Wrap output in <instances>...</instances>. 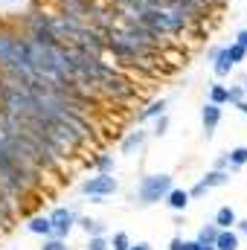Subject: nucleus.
Segmentation results:
<instances>
[{
  "instance_id": "f257e3e1",
  "label": "nucleus",
  "mask_w": 247,
  "mask_h": 250,
  "mask_svg": "<svg viewBox=\"0 0 247 250\" xmlns=\"http://www.w3.org/2000/svg\"><path fill=\"white\" fill-rule=\"evenodd\" d=\"M169 189H172V175H166V172H157V175H145L143 181H140V187H137V195H140V204H157V201H163L166 195H169Z\"/></svg>"
},
{
  "instance_id": "f03ea898",
  "label": "nucleus",
  "mask_w": 247,
  "mask_h": 250,
  "mask_svg": "<svg viewBox=\"0 0 247 250\" xmlns=\"http://www.w3.org/2000/svg\"><path fill=\"white\" fill-rule=\"evenodd\" d=\"M82 195H87V198H108V195H114L117 189H120V181L114 178V175H102V172H96L93 178H87V181H82Z\"/></svg>"
},
{
  "instance_id": "7ed1b4c3",
  "label": "nucleus",
  "mask_w": 247,
  "mask_h": 250,
  "mask_svg": "<svg viewBox=\"0 0 247 250\" xmlns=\"http://www.w3.org/2000/svg\"><path fill=\"white\" fill-rule=\"evenodd\" d=\"M50 224H53V236H56V239H67V233L76 227V212L59 207V209L50 212Z\"/></svg>"
},
{
  "instance_id": "20e7f679",
  "label": "nucleus",
  "mask_w": 247,
  "mask_h": 250,
  "mask_svg": "<svg viewBox=\"0 0 247 250\" xmlns=\"http://www.w3.org/2000/svg\"><path fill=\"white\" fill-rule=\"evenodd\" d=\"M201 125H204V134H206V140L215 134V128L221 125V105H212V102H206L204 108H201Z\"/></svg>"
},
{
  "instance_id": "39448f33",
  "label": "nucleus",
  "mask_w": 247,
  "mask_h": 250,
  "mask_svg": "<svg viewBox=\"0 0 247 250\" xmlns=\"http://www.w3.org/2000/svg\"><path fill=\"white\" fill-rule=\"evenodd\" d=\"M166 108H169V99H154V102H148L140 114H137V123H145V120H157L160 114H166Z\"/></svg>"
},
{
  "instance_id": "423d86ee",
  "label": "nucleus",
  "mask_w": 247,
  "mask_h": 250,
  "mask_svg": "<svg viewBox=\"0 0 247 250\" xmlns=\"http://www.w3.org/2000/svg\"><path fill=\"white\" fill-rule=\"evenodd\" d=\"M26 230H29L32 236H44V239H50V236H53L50 215H32V218L26 221Z\"/></svg>"
},
{
  "instance_id": "0eeeda50",
  "label": "nucleus",
  "mask_w": 247,
  "mask_h": 250,
  "mask_svg": "<svg viewBox=\"0 0 247 250\" xmlns=\"http://www.w3.org/2000/svg\"><path fill=\"white\" fill-rule=\"evenodd\" d=\"M233 70H236V64L230 62V56H227V50L221 47V50H218V56L212 59V73H215L218 79H227V76H230Z\"/></svg>"
},
{
  "instance_id": "6e6552de",
  "label": "nucleus",
  "mask_w": 247,
  "mask_h": 250,
  "mask_svg": "<svg viewBox=\"0 0 247 250\" xmlns=\"http://www.w3.org/2000/svg\"><path fill=\"white\" fill-rule=\"evenodd\" d=\"M201 184H204L206 189L227 187V184H230V169H209V172L201 178Z\"/></svg>"
},
{
  "instance_id": "1a4fd4ad",
  "label": "nucleus",
  "mask_w": 247,
  "mask_h": 250,
  "mask_svg": "<svg viewBox=\"0 0 247 250\" xmlns=\"http://www.w3.org/2000/svg\"><path fill=\"white\" fill-rule=\"evenodd\" d=\"M145 140H148V134H145L143 128L131 131V134L123 140V154H134V151H140V148L145 146Z\"/></svg>"
},
{
  "instance_id": "9d476101",
  "label": "nucleus",
  "mask_w": 247,
  "mask_h": 250,
  "mask_svg": "<svg viewBox=\"0 0 247 250\" xmlns=\"http://www.w3.org/2000/svg\"><path fill=\"white\" fill-rule=\"evenodd\" d=\"M163 201H166L175 212H184L186 207H189V201H192V198H189V192H186V189H175V187H172V189H169V195H166Z\"/></svg>"
},
{
  "instance_id": "9b49d317",
  "label": "nucleus",
  "mask_w": 247,
  "mask_h": 250,
  "mask_svg": "<svg viewBox=\"0 0 247 250\" xmlns=\"http://www.w3.org/2000/svg\"><path fill=\"white\" fill-rule=\"evenodd\" d=\"M236 221H239L236 209H233V207H221V209L215 212V221H212V224H215L218 230H233V227H236Z\"/></svg>"
},
{
  "instance_id": "f8f14e48",
  "label": "nucleus",
  "mask_w": 247,
  "mask_h": 250,
  "mask_svg": "<svg viewBox=\"0 0 247 250\" xmlns=\"http://www.w3.org/2000/svg\"><path fill=\"white\" fill-rule=\"evenodd\" d=\"M215 250H239V236H236L233 230H218Z\"/></svg>"
},
{
  "instance_id": "ddd939ff",
  "label": "nucleus",
  "mask_w": 247,
  "mask_h": 250,
  "mask_svg": "<svg viewBox=\"0 0 247 250\" xmlns=\"http://www.w3.org/2000/svg\"><path fill=\"white\" fill-rule=\"evenodd\" d=\"M215 239H218V227L215 224H206V227H201V233H198V245L201 248H215Z\"/></svg>"
},
{
  "instance_id": "4468645a",
  "label": "nucleus",
  "mask_w": 247,
  "mask_h": 250,
  "mask_svg": "<svg viewBox=\"0 0 247 250\" xmlns=\"http://www.w3.org/2000/svg\"><path fill=\"white\" fill-rule=\"evenodd\" d=\"M227 160H230V169L247 166V146H236L233 151H227Z\"/></svg>"
},
{
  "instance_id": "2eb2a0df",
  "label": "nucleus",
  "mask_w": 247,
  "mask_h": 250,
  "mask_svg": "<svg viewBox=\"0 0 247 250\" xmlns=\"http://www.w3.org/2000/svg\"><path fill=\"white\" fill-rule=\"evenodd\" d=\"M93 166H96V172H102V175H114L117 160H114V154H99V157L93 160Z\"/></svg>"
},
{
  "instance_id": "dca6fc26",
  "label": "nucleus",
  "mask_w": 247,
  "mask_h": 250,
  "mask_svg": "<svg viewBox=\"0 0 247 250\" xmlns=\"http://www.w3.org/2000/svg\"><path fill=\"white\" fill-rule=\"evenodd\" d=\"M79 224H82V230H84L87 236H105V224L96 221V218H82Z\"/></svg>"
},
{
  "instance_id": "f3484780",
  "label": "nucleus",
  "mask_w": 247,
  "mask_h": 250,
  "mask_svg": "<svg viewBox=\"0 0 247 250\" xmlns=\"http://www.w3.org/2000/svg\"><path fill=\"white\" fill-rule=\"evenodd\" d=\"M209 102L224 108V105H227V84H212V87H209Z\"/></svg>"
},
{
  "instance_id": "a211bd4d",
  "label": "nucleus",
  "mask_w": 247,
  "mask_h": 250,
  "mask_svg": "<svg viewBox=\"0 0 247 250\" xmlns=\"http://www.w3.org/2000/svg\"><path fill=\"white\" fill-rule=\"evenodd\" d=\"M224 50H227V56H230V62L236 64V67H239V64H242V62L247 59V50H245V47H239L236 41H233V44H227Z\"/></svg>"
},
{
  "instance_id": "6ab92c4d",
  "label": "nucleus",
  "mask_w": 247,
  "mask_h": 250,
  "mask_svg": "<svg viewBox=\"0 0 247 250\" xmlns=\"http://www.w3.org/2000/svg\"><path fill=\"white\" fill-rule=\"evenodd\" d=\"M242 99H247L245 87H242V84H230V87H227V105H239Z\"/></svg>"
},
{
  "instance_id": "aec40b11",
  "label": "nucleus",
  "mask_w": 247,
  "mask_h": 250,
  "mask_svg": "<svg viewBox=\"0 0 247 250\" xmlns=\"http://www.w3.org/2000/svg\"><path fill=\"white\" fill-rule=\"evenodd\" d=\"M108 245H111V250H128L131 248V239H128V233L120 230V233H114V239H111Z\"/></svg>"
},
{
  "instance_id": "412c9836",
  "label": "nucleus",
  "mask_w": 247,
  "mask_h": 250,
  "mask_svg": "<svg viewBox=\"0 0 247 250\" xmlns=\"http://www.w3.org/2000/svg\"><path fill=\"white\" fill-rule=\"evenodd\" d=\"M166 131H169V117H166V114H160V117H157V123H154V131H151V134H154V137H163Z\"/></svg>"
},
{
  "instance_id": "4be33fe9",
  "label": "nucleus",
  "mask_w": 247,
  "mask_h": 250,
  "mask_svg": "<svg viewBox=\"0 0 247 250\" xmlns=\"http://www.w3.org/2000/svg\"><path fill=\"white\" fill-rule=\"evenodd\" d=\"M41 250H67V245H64V239L50 236V239H44V248H41Z\"/></svg>"
},
{
  "instance_id": "5701e85b",
  "label": "nucleus",
  "mask_w": 247,
  "mask_h": 250,
  "mask_svg": "<svg viewBox=\"0 0 247 250\" xmlns=\"http://www.w3.org/2000/svg\"><path fill=\"white\" fill-rule=\"evenodd\" d=\"M87 250H111V245L105 242V236H90V245Z\"/></svg>"
},
{
  "instance_id": "b1692460",
  "label": "nucleus",
  "mask_w": 247,
  "mask_h": 250,
  "mask_svg": "<svg viewBox=\"0 0 247 250\" xmlns=\"http://www.w3.org/2000/svg\"><path fill=\"white\" fill-rule=\"evenodd\" d=\"M186 192H189V198H204V195H206L209 189H206V187H204V184H201V181H198L195 187H192V189H186Z\"/></svg>"
},
{
  "instance_id": "393cba45",
  "label": "nucleus",
  "mask_w": 247,
  "mask_h": 250,
  "mask_svg": "<svg viewBox=\"0 0 247 250\" xmlns=\"http://www.w3.org/2000/svg\"><path fill=\"white\" fill-rule=\"evenodd\" d=\"M215 169H230V160H227V154H221V157L215 160Z\"/></svg>"
},
{
  "instance_id": "a878e982",
  "label": "nucleus",
  "mask_w": 247,
  "mask_h": 250,
  "mask_svg": "<svg viewBox=\"0 0 247 250\" xmlns=\"http://www.w3.org/2000/svg\"><path fill=\"white\" fill-rule=\"evenodd\" d=\"M236 44H239V47H245V50H247V29H242V32L236 35Z\"/></svg>"
},
{
  "instance_id": "bb28decb",
  "label": "nucleus",
  "mask_w": 247,
  "mask_h": 250,
  "mask_svg": "<svg viewBox=\"0 0 247 250\" xmlns=\"http://www.w3.org/2000/svg\"><path fill=\"white\" fill-rule=\"evenodd\" d=\"M128 250H151V248H148L145 242H140V245H131V248H128Z\"/></svg>"
},
{
  "instance_id": "cd10ccee",
  "label": "nucleus",
  "mask_w": 247,
  "mask_h": 250,
  "mask_svg": "<svg viewBox=\"0 0 247 250\" xmlns=\"http://www.w3.org/2000/svg\"><path fill=\"white\" fill-rule=\"evenodd\" d=\"M236 108H239V111H242V114H245V117H247V99H242V102H239Z\"/></svg>"
},
{
  "instance_id": "c85d7f7f",
  "label": "nucleus",
  "mask_w": 247,
  "mask_h": 250,
  "mask_svg": "<svg viewBox=\"0 0 247 250\" xmlns=\"http://www.w3.org/2000/svg\"><path fill=\"white\" fill-rule=\"evenodd\" d=\"M236 227H239V230H242V233L247 236V221H236Z\"/></svg>"
},
{
  "instance_id": "c756f323",
  "label": "nucleus",
  "mask_w": 247,
  "mask_h": 250,
  "mask_svg": "<svg viewBox=\"0 0 247 250\" xmlns=\"http://www.w3.org/2000/svg\"><path fill=\"white\" fill-rule=\"evenodd\" d=\"M242 87H245V96H247V76H245V84H242Z\"/></svg>"
}]
</instances>
